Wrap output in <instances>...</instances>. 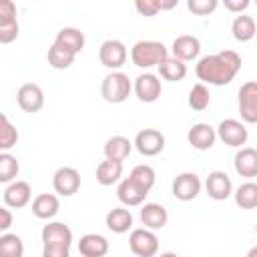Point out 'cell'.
<instances>
[{
	"label": "cell",
	"mask_w": 257,
	"mask_h": 257,
	"mask_svg": "<svg viewBox=\"0 0 257 257\" xmlns=\"http://www.w3.org/2000/svg\"><path fill=\"white\" fill-rule=\"evenodd\" d=\"M239 70H241V56L235 50H221L217 54H207L195 66L197 78L213 86L229 84Z\"/></svg>",
	"instance_id": "1"
},
{
	"label": "cell",
	"mask_w": 257,
	"mask_h": 257,
	"mask_svg": "<svg viewBox=\"0 0 257 257\" xmlns=\"http://www.w3.org/2000/svg\"><path fill=\"white\" fill-rule=\"evenodd\" d=\"M133 64L139 68H151L159 66L165 58H169V52L163 42L157 40H139L131 50Z\"/></svg>",
	"instance_id": "2"
},
{
	"label": "cell",
	"mask_w": 257,
	"mask_h": 257,
	"mask_svg": "<svg viewBox=\"0 0 257 257\" xmlns=\"http://www.w3.org/2000/svg\"><path fill=\"white\" fill-rule=\"evenodd\" d=\"M133 90V84L128 80V76L120 70H114L110 74H106L102 78V84H100V94L106 102H112V104H118V102H124L128 98Z\"/></svg>",
	"instance_id": "3"
},
{
	"label": "cell",
	"mask_w": 257,
	"mask_h": 257,
	"mask_svg": "<svg viewBox=\"0 0 257 257\" xmlns=\"http://www.w3.org/2000/svg\"><path fill=\"white\" fill-rule=\"evenodd\" d=\"M128 247L137 257H155L159 251V239L151 229H133Z\"/></svg>",
	"instance_id": "4"
},
{
	"label": "cell",
	"mask_w": 257,
	"mask_h": 257,
	"mask_svg": "<svg viewBox=\"0 0 257 257\" xmlns=\"http://www.w3.org/2000/svg\"><path fill=\"white\" fill-rule=\"evenodd\" d=\"M98 60L102 66H106L114 72L126 62V46L120 40H112V38L104 40L98 48Z\"/></svg>",
	"instance_id": "5"
},
{
	"label": "cell",
	"mask_w": 257,
	"mask_h": 257,
	"mask_svg": "<svg viewBox=\"0 0 257 257\" xmlns=\"http://www.w3.org/2000/svg\"><path fill=\"white\" fill-rule=\"evenodd\" d=\"M239 112L249 124H257V80H249L239 88Z\"/></svg>",
	"instance_id": "6"
},
{
	"label": "cell",
	"mask_w": 257,
	"mask_h": 257,
	"mask_svg": "<svg viewBox=\"0 0 257 257\" xmlns=\"http://www.w3.org/2000/svg\"><path fill=\"white\" fill-rule=\"evenodd\" d=\"M133 145L143 157H155L165 149V137L157 128H143L137 133Z\"/></svg>",
	"instance_id": "7"
},
{
	"label": "cell",
	"mask_w": 257,
	"mask_h": 257,
	"mask_svg": "<svg viewBox=\"0 0 257 257\" xmlns=\"http://www.w3.org/2000/svg\"><path fill=\"white\" fill-rule=\"evenodd\" d=\"M52 187L62 197H72L80 189V173L74 167H60L52 175Z\"/></svg>",
	"instance_id": "8"
},
{
	"label": "cell",
	"mask_w": 257,
	"mask_h": 257,
	"mask_svg": "<svg viewBox=\"0 0 257 257\" xmlns=\"http://www.w3.org/2000/svg\"><path fill=\"white\" fill-rule=\"evenodd\" d=\"M217 137L225 145H229V147H241V145L247 143L249 133H247V128H245V124L241 120H237V118H225L217 126Z\"/></svg>",
	"instance_id": "9"
},
{
	"label": "cell",
	"mask_w": 257,
	"mask_h": 257,
	"mask_svg": "<svg viewBox=\"0 0 257 257\" xmlns=\"http://www.w3.org/2000/svg\"><path fill=\"white\" fill-rule=\"evenodd\" d=\"M16 100H18V106L24 110V112H38L44 104V92L38 84L34 82H26L18 88L16 92Z\"/></svg>",
	"instance_id": "10"
},
{
	"label": "cell",
	"mask_w": 257,
	"mask_h": 257,
	"mask_svg": "<svg viewBox=\"0 0 257 257\" xmlns=\"http://www.w3.org/2000/svg\"><path fill=\"white\" fill-rule=\"evenodd\" d=\"M201 193V179L195 173H181L173 181V195L179 201H193Z\"/></svg>",
	"instance_id": "11"
},
{
	"label": "cell",
	"mask_w": 257,
	"mask_h": 257,
	"mask_svg": "<svg viewBox=\"0 0 257 257\" xmlns=\"http://www.w3.org/2000/svg\"><path fill=\"white\" fill-rule=\"evenodd\" d=\"M40 237H42V245H52V247H68L70 249V243H72L70 227L60 221L44 225Z\"/></svg>",
	"instance_id": "12"
},
{
	"label": "cell",
	"mask_w": 257,
	"mask_h": 257,
	"mask_svg": "<svg viewBox=\"0 0 257 257\" xmlns=\"http://www.w3.org/2000/svg\"><path fill=\"white\" fill-rule=\"evenodd\" d=\"M205 189H207V195L215 201H225L233 193L231 179L225 171H211L207 181H205Z\"/></svg>",
	"instance_id": "13"
},
{
	"label": "cell",
	"mask_w": 257,
	"mask_h": 257,
	"mask_svg": "<svg viewBox=\"0 0 257 257\" xmlns=\"http://www.w3.org/2000/svg\"><path fill=\"white\" fill-rule=\"evenodd\" d=\"M187 141L197 151H209L217 141V128H213L207 122H197V124H193L189 128Z\"/></svg>",
	"instance_id": "14"
},
{
	"label": "cell",
	"mask_w": 257,
	"mask_h": 257,
	"mask_svg": "<svg viewBox=\"0 0 257 257\" xmlns=\"http://www.w3.org/2000/svg\"><path fill=\"white\" fill-rule=\"evenodd\" d=\"M135 92L143 102H155L161 96V80L157 74L145 72L135 80Z\"/></svg>",
	"instance_id": "15"
},
{
	"label": "cell",
	"mask_w": 257,
	"mask_h": 257,
	"mask_svg": "<svg viewBox=\"0 0 257 257\" xmlns=\"http://www.w3.org/2000/svg\"><path fill=\"white\" fill-rule=\"evenodd\" d=\"M30 197H32V189L26 181H14L4 189V205L12 209L26 207L30 203Z\"/></svg>",
	"instance_id": "16"
},
{
	"label": "cell",
	"mask_w": 257,
	"mask_h": 257,
	"mask_svg": "<svg viewBox=\"0 0 257 257\" xmlns=\"http://www.w3.org/2000/svg\"><path fill=\"white\" fill-rule=\"evenodd\" d=\"M171 50H173V56H175V58L187 62V60H193V58L199 56V52H201V42H199L197 36L181 34V36H177V38L173 40Z\"/></svg>",
	"instance_id": "17"
},
{
	"label": "cell",
	"mask_w": 257,
	"mask_h": 257,
	"mask_svg": "<svg viewBox=\"0 0 257 257\" xmlns=\"http://www.w3.org/2000/svg\"><path fill=\"white\" fill-rule=\"evenodd\" d=\"M141 221H143L145 229H151V231L163 229L169 221V213L159 203H145L141 207Z\"/></svg>",
	"instance_id": "18"
},
{
	"label": "cell",
	"mask_w": 257,
	"mask_h": 257,
	"mask_svg": "<svg viewBox=\"0 0 257 257\" xmlns=\"http://www.w3.org/2000/svg\"><path fill=\"white\" fill-rule=\"evenodd\" d=\"M78 253L82 257H104L108 253V241L98 233H86L78 241Z\"/></svg>",
	"instance_id": "19"
},
{
	"label": "cell",
	"mask_w": 257,
	"mask_h": 257,
	"mask_svg": "<svg viewBox=\"0 0 257 257\" xmlns=\"http://www.w3.org/2000/svg\"><path fill=\"white\" fill-rule=\"evenodd\" d=\"M147 195H149V191L141 189V187H139L135 181H131L128 177L122 179V181L118 183V187H116V197H118V201H120L122 205H126V207H137V205H141Z\"/></svg>",
	"instance_id": "20"
},
{
	"label": "cell",
	"mask_w": 257,
	"mask_h": 257,
	"mask_svg": "<svg viewBox=\"0 0 257 257\" xmlns=\"http://www.w3.org/2000/svg\"><path fill=\"white\" fill-rule=\"evenodd\" d=\"M235 171L237 175L241 177H247V179H253L257 177V151L251 149V147H245L241 149L237 155H235Z\"/></svg>",
	"instance_id": "21"
},
{
	"label": "cell",
	"mask_w": 257,
	"mask_h": 257,
	"mask_svg": "<svg viewBox=\"0 0 257 257\" xmlns=\"http://www.w3.org/2000/svg\"><path fill=\"white\" fill-rule=\"evenodd\" d=\"M54 44L70 50L72 54H78L82 48H84V34L78 30V28H72V26H66V28H60L56 38H54Z\"/></svg>",
	"instance_id": "22"
},
{
	"label": "cell",
	"mask_w": 257,
	"mask_h": 257,
	"mask_svg": "<svg viewBox=\"0 0 257 257\" xmlns=\"http://www.w3.org/2000/svg\"><path fill=\"white\" fill-rule=\"evenodd\" d=\"M60 209V201L52 193H42L32 201V213L38 219H52Z\"/></svg>",
	"instance_id": "23"
},
{
	"label": "cell",
	"mask_w": 257,
	"mask_h": 257,
	"mask_svg": "<svg viewBox=\"0 0 257 257\" xmlns=\"http://www.w3.org/2000/svg\"><path fill=\"white\" fill-rule=\"evenodd\" d=\"M104 157L106 159H110V161H124L128 155H131V151H133V143L126 139V137H120V135H116V137H110L106 143H104Z\"/></svg>",
	"instance_id": "24"
},
{
	"label": "cell",
	"mask_w": 257,
	"mask_h": 257,
	"mask_svg": "<svg viewBox=\"0 0 257 257\" xmlns=\"http://www.w3.org/2000/svg\"><path fill=\"white\" fill-rule=\"evenodd\" d=\"M122 175V163L120 161H110V159H104L98 167H96V181L102 185V187H108V185H114Z\"/></svg>",
	"instance_id": "25"
},
{
	"label": "cell",
	"mask_w": 257,
	"mask_h": 257,
	"mask_svg": "<svg viewBox=\"0 0 257 257\" xmlns=\"http://www.w3.org/2000/svg\"><path fill=\"white\" fill-rule=\"evenodd\" d=\"M106 227L112 233H126L133 227V215L128 209L122 207H114L106 213Z\"/></svg>",
	"instance_id": "26"
},
{
	"label": "cell",
	"mask_w": 257,
	"mask_h": 257,
	"mask_svg": "<svg viewBox=\"0 0 257 257\" xmlns=\"http://www.w3.org/2000/svg\"><path fill=\"white\" fill-rule=\"evenodd\" d=\"M159 74L165 78V80H171V82H177V80H183L187 76V64L175 56H169L165 58L161 64H159Z\"/></svg>",
	"instance_id": "27"
},
{
	"label": "cell",
	"mask_w": 257,
	"mask_h": 257,
	"mask_svg": "<svg viewBox=\"0 0 257 257\" xmlns=\"http://www.w3.org/2000/svg\"><path fill=\"white\" fill-rule=\"evenodd\" d=\"M231 32H233L235 40L249 42L255 36V20L247 14H239V16H235V20L231 24Z\"/></svg>",
	"instance_id": "28"
},
{
	"label": "cell",
	"mask_w": 257,
	"mask_h": 257,
	"mask_svg": "<svg viewBox=\"0 0 257 257\" xmlns=\"http://www.w3.org/2000/svg\"><path fill=\"white\" fill-rule=\"evenodd\" d=\"M235 203L241 209H255L257 207V183L247 181L239 185L235 191Z\"/></svg>",
	"instance_id": "29"
},
{
	"label": "cell",
	"mask_w": 257,
	"mask_h": 257,
	"mask_svg": "<svg viewBox=\"0 0 257 257\" xmlns=\"http://www.w3.org/2000/svg\"><path fill=\"white\" fill-rule=\"evenodd\" d=\"M24 255V243L14 233H2L0 235V257H22Z\"/></svg>",
	"instance_id": "30"
},
{
	"label": "cell",
	"mask_w": 257,
	"mask_h": 257,
	"mask_svg": "<svg viewBox=\"0 0 257 257\" xmlns=\"http://www.w3.org/2000/svg\"><path fill=\"white\" fill-rule=\"evenodd\" d=\"M74 56H76V54H72L70 50H66V48L58 46V44H52V46L48 48V64H50L52 68H56V70L68 68V66L74 62Z\"/></svg>",
	"instance_id": "31"
},
{
	"label": "cell",
	"mask_w": 257,
	"mask_h": 257,
	"mask_svg": "<svg viewBox=\"0 0 257 257\" xmlns=\"http://www.w3.org/2000/svg\"><path fill=\"white\" fill-rule=\"evenodd\" d=\"M128 179L135 181L141 189L151 191L153 185H155V181H157V175H155V169L151 165H137V167H133Z\"/></svg>",
	"instance_id": "32"
},
{
	"label": "cell",
	"mask_w": 257,
	"mask_h": 257,
	"mask_svg": "<svg viewBox=\"0 0 257 257\" xmlns=\"http://www.w3.org/2000/svg\"><path fill=\"white\" fill-rule=\"evenodd\" d=\"M211 102V94H209V88L203 84V82H197L193 84V88L189 90V106L193 110H205Z\"/></svg>",
	"instance_id": "33"
},
{
	"label": "cell",
	"mask_w": 257,
	"mask_h": 257,
	"mask_svg": "<svg viewBox=\"0 0 257 257\" xmlns=\"http://www.w3.org/2000/svg\"><path fill=\"white\" fill-rule=\"evenodd\" d=\"M18 171H20V165L16 157H12L10 153H0V181L8 185L14 183Z\"/></svg>",
	"instance_id": "34"
},
{
	"label": "cell",
	"mask_w": 257,
	"mask_h": 257,
	"mask_svg": "<svg viewBox=\"0 0 257 257\" xmlns=\"http://www.w3.org/2000/svg\"><path fill=\"white\" fill-rule=\"evenodd\" d=\"M18 141V131L12 126V122L8 120L6 114L0 116V149L6 153L8 149H12Z\"/></svg>",
	"instance_id": "35"
},
{
	"label": "cell",
	"mask_w": 257,
	"mask_h": 257,
	"mask_svg": "<svg viewBox=\"0 0 257 257\" xmlns=\"http://www.w3.org/2000/svg\"><path fill=\"white\" fill-rule=\"evenodd\" d=\"M219 6L217 0H187V8L197 16H207Z\"/></svg>",
	"instance_id": "36"
},
{
	"label": "cell",
	"mask_w": 257,
	"mask_h": 257,
	"mask_svg": "<svg viewBox=\"0 0 257 257\" xmlns=\"http://www.w3.org/2000/svg\"><path fill=\"white\" fill-rule=\"evenodd\" d=\"M16 38H18V20L0 24V42L2 44H10Z\"/></svg>",
	"instance_id": "37"
},
{
	"label": "cell",
	"mask_w": 257,
	"mask_h": 257,
	"mask_svg": "<svg viewBox=\"0 0 257 257\" xmlns=\"http://www.w3.org/2000/svg\"><path fill=\"white\" fill-rule=\"evenodd\" d=\"M135 8H137V12L143 14V16H155V14L161 10L159 0H137Z\"/></svg>",
	"instance_id": "38"
},
{
	"label": "cell",
	"mask_w": 257,
	"mask_h": 257,
	"mask_svg": "<svg viewBox=\"0 0 257 257\" xmlns=\"http://www.w3.org/2000/svg\"><path fill=\"white\" fill-rule=\"evenodd\" d=\"M16 20V4L12 0H2L0 2V24Z\"/></svg>",
	"instance_id": "39"
},
{
	"label": "cell",
	"mask_w": 257,
	"mask_h": 257,
	"mask_svg": "<svg viewBox=\"0 0 257 257\" xmlns=\"http://www.w3.org/2000/svg\"><path fill=\"white\" fill-rule=\"evenodd\" d=\"M42 257H70V249H68V247H52V245H44V249H42Z\"/></svg>",
	"instance_id": "40"
},
{
	"label": "cell",
	"mask_w": 257,
	"mask_h": 257,
	"mask_svg": "<svg viewBox=\"0 0 257 257\" xmlns=\"http://www.w3.org/2000/svg\"><path fill=\"white\" fill-rule=\"evenodd\" d=\"M223 4H225L227 10H231V12H239V14H241L243 10L249 8L251 2H249V0H225Z\"/></svg>",
	"instance_id": "41"
},
{
	"label": "cell",
	"mask_w": 257,
	"mask_h": 257,
	"mask_svg": "<svg viewBox=\"0 0 257 257\" xmlns=\"http://www.w3.org/2000/svg\"><path fill=\"white\" fill-rule=\"evenodd\" d=\"M10 225H12V213H10L8 207H2L0 209V231L6 233Z\"/></svg>",
	"instance_id": "42"
},
{
	"label": "cell",
	"mask_w": 257,
	"mask_h": 257,
	"mask_svg": "<svg viewBox=\"0 0 257 257\" xmlns=\"http://www.w3.org/2000/svg\"><path fill=\"white\" fill-rule=\"evenodd\" d=\"M159 6H161V10H169V8H175V6H177V0H171V2H161V0H159Z\"/></svg>",
	"instance_id": "43"
},
{
	"label": "cell",
	"mask_w": 257,
	"mask_h": 257,
	"mask_svg": "<svg viewBox=\"0 0 257 257\" xmlns=\"http://www.w3.org/2000/svg\"><path fill=\"white\" fill-rule=\"evenodd\" d=\"M245 257H257V245H255V247H251V249L247 251V255H245Z\"/></svg>",
	"instance_id": "44"
},
{
	"label": "cell",
	"mask_w": 257,
	"mask_h": 257,
	"mask_svg": "<svg viewBox=\"0 0 257 257\" xmlns=\"http://www.w3.org/2000/svg\"><path fill=\"white\" fill-rule=\"evenodd\" d=\"M159 257H179L177 253H173V251H167V253H161Z\"/></svg>",
	"instance_id": "45"
},
{
	"label": "cell",
	"mask_w": 257,
	"mask_h": 257,
	"mask_svg": "<svg viewBox=\"0 0 257 257\" xmlns=\"http://www.w3.org/2000/svg\"><path fill=\"white\" fill-rule=\"evenodd\" d=\"M255 233H257V225H255Z\"/></svg>",
	"instance_id": "46"
}]
</instances>
